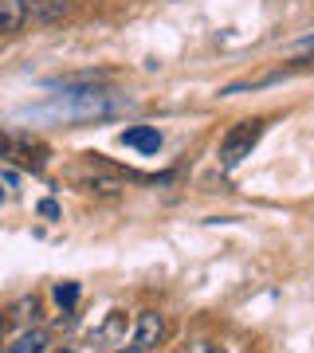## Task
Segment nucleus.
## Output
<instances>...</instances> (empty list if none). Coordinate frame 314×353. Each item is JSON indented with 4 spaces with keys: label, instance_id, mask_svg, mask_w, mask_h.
<instances>
[{
    "label": "nucleus",
    "instance_id": "f257e3e1",
    "mask_svg": "<svg viewBox=\"0 0 314 353\" xmlns=\"http://www.w3.org/2000/svg\"><path fill=\"white\" fill-rule=\"evenodd\" d=\"M259 134H264V122H259V118L232 126V130L224 134V141H220V165H224V169H236V165L244 161L251 150H255Z\"/></svg>",
    "mask_w": 314,
    "mask_h": 353
},
{
    "label": "nucleus",
    "instance_id": "f03ea898",
    "mask_svg": "<svg viewBox=\"0 0 314 353\" xmlns=\"http://www.w3.org/2000/svg\"><path fill=\"white\" fill-rule=\"evenodd\" d=\"M161 338H165V318L157 314V310H141L138 314V326H134V341L138 345H146V350H157L161 345Z\"/></svg>",
    "mask_w": 314,
    "mask_h": 353
},
{
    "label": "nucleus",
    "instance_id": "7ed1b4c3",
    "mask_svg": "<svg viewBox=\"0 0 314 353\" xmlns=\"http://www.w3.org/2000/svg\"><path fill=\"white\" fill-rule=\"evenodd\" d=\"M122 145L138 153H157L161 150V134H157V126H130L122 130Z\"/></svg>",
    "mask_w": 314,
    "mask_h": 353
},
{
    "label": "nucleus",
    "instance_id": "20e7f679",
    "mask_svg": "<svg viewBox=\"0 0 314 353\" xmlns=\"http://www.w3.org/2000/svg\"><path fill=\"white\" fill-rule=\"evenodd\" d=\"M28 24V0H0V36H16Z\"/></svg>",
    "mask_w": 314,
    "mask_h": 353
},
{
    "label": "nucleus",
    "instance_id": "39448f33",
    "mask_svg": "<svg viewBox=\"0 0 314 353\" xmlns=\"http://www.w3.org/2000/svg\"><path fill=\"white\" fill-rule=\"evenodd\" d=\"M43 345H48V334H43V330H32V334H24L8 353H43Z\"/></svg>",
    "mask_w": 314,
    "mask_h": 353
},
{
    "label": "nucleus",
    "instance_id": "423d86ee",
    "mask_svg": "<svg viewBox=\"0 0 314 353\" xmlns=\"http://www.w3.org/2000/svg\"><path fill=\"white\" fill-rule=\"evenodd\" d=\"M75 299H79L75 283H59V287H55V303H59L63 310H71V306H75Z\"/></svg>",
    "mask_w": 314,
    "mask_h": 353
},
{
    "label": "nucleus",
    "instance_id": "0eeeda50",
    "mask_svg": "<svg viewBox=\"0 0 314 353\" xmlns=\"http://www.w3.org/2000/svg\"><path fill=\"white\" fill-rule=\"evenodd\" d=\"M36 4H43V12H48V16H55V12L67 8V0H36Z\"/></svg>",
    "mask_w": 314,
    "mask_h": 353
},
{
    "label": "nucleus",
    "instance_id": "6e6552de",
    "mask_svg": "<svg viewBox=\"0 0 314 353\" xmlns=\"http://www.w3.org/2000/svg\"><path fill=\"white\" fill-rule=\"evenodd\" d=\"M39 212L48 216V220H55V216H59V204H55V201H43V204H39Z\"/></svg>",
    "mask_w": 314,
    "mask_h": 353
},
{
    "label": "nucleus",
    "instance_id": "1a4fd4ad",
    "mask_svg": "<svg viewBox=\"0 0 314 353\" xmlns=\"http://www.w3.org/2000/svg\"><path fill=\"white\" fill-rule=\"evenodd\" d=\"M118 353H150V350H146V345H138V341H130V345H126V350H118Z\"/></svg>",
    "mask_w": 314,
    "mask_h": 353
},
{
    "label": "nucleus",
    "instance_id": "9d476101",
    "mask_svg": "<svg viewBox=\"0 0 314 353\" xmlns=\"http://www.w3.org/2000/svg\"><path fill=\"white\" fill-rule=\"evenodd\" d=\"M4 326H8V318L0 314V338H4Z\"/></svg>",
    "mask_w": 314,
    "mask_h": 353
},
{
    "label": "nucleus",
    "instance_id": "9b49d317",
    "mask_svg": "<svg viewBox=\"0 0 314 353\" xmlns=\"http://www.w3.org/2000/svg\"><path fill=\"white\" fill-rule=\"evenodd\" d=\"M0 196H4V192H0Z\"/></svg>",
    "mask_w": 314,
    "mask_h": 353
}]
</instances>
